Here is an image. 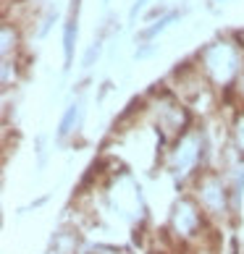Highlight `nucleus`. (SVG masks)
<instances>
[{
	"mask_svg": "<svg viewBox=\"0 0 244 254\" xmlns=\"http://www.w3.org/2000/svg\"><path fill=\"white\" fill-rule=\"evenodd\" d=\"M205 149H208V134H205V128L202 126H192L186 134H181L171 144L168 165H171V171L176 176H189L192 168H197L200 160L205 157Z\"/></svg>",
	"mask_w": 244,
	"mask_h": 254,
	"instance_id": "3",
	"label": "nucleus"
},
{
	"mask_svg": "<svg viewBox=\"0 0 244 254\" xmlns=\"http://www.w3.org/2000/svg\"><path fill=\"white\" fill-rule=\"evenodd\" d=\"M194 63L215 92H234L244 65V42L239 34L215 37L213 42L202 45Z\"/></svg>",
	"mask_w": 244,
	"mask_h": 254,
	"instance_id": "1",
	"label": "nucleus"
},
{
	"mask_svg": "<svg viewBox=\"0 0 244 254\" xmlns=\"http://www.w3.org/2000/svg\"><path fill=\"white\" fill-rule=\"evenodd\" d=\"M234 95H237V100L242 102V108H244V65H242V73H239L237 87H234Z\"/></svg>",
	"mask_w": 244,
	"mask_h": 254,
	"instance_id": "12",
	"label": "nucleus"
},
{
	"mask_svg": "<svg viewBox=\"0 0 244 254\" xmlns=\"http://www.w3.org/2000/svg\"><path fill=\"white\" fill-rule=\"evenodd\" d=\"M100 53H102V45H100V42H92L89 48H87V53H84V58H81L84 68H92V65H95V61L100 58Z\"/></svg>",
	"mask_w": 244,
	"mask_h": 254,
	"instance_id": "11",
	"label": "nucleus"
},
{
	"mask_svg": "<svg viewBox=\"0 0 244 254\" xmlns=\"http://www.w3.org/2000/svg\"><path fill=\"white\" fill-rule=\"evenodd\" d=\"M81 118H84V105H81V100H77V102H71V105L66 108V113L61 116V124H58V139H69L74 131H79Z\"/></svg>",
	"mask_w": 244,
	"mask_h": 254,
	"instance_id": "7",
	"label": "nucleus"
},
{
	"mask_svg": "<svg viewBox=\"0 0 244 254\" xmlns=\"http://www.w3.org/2000/svg\"><path fill=\"white\" fill-rule=\"evenodd\" d=\"M176 18H179V13H176V11H168L165 16L155 18V21L150 24V26H145V29L137 34V40H139V42H150V40H155V37L161 34L163 29H168V26H171V24L176 21Z\"/></svg>",
	"mask_w": 244,
	"mask_h": 254,
	"instance_id": "8",
	"label": "nucleus"
},
{
	"mask_svg": "<svg viewBox=\"0 0 244 254\" xmlns=\"http://www.w3.org/2000/svg\"><path fill=\"white\" fill-rule=\"evenodd\" d=\"M218 3H226V0H218Z\"/></svg>",
	"mask_w": 244,
	"mask_h": 254,
	"instance_id": "14",
	"label": "nucleus"
},
{
	"mask_svg": "<svg viewBox=\"0 0 244 254\" xmlns=\"http://www.w3.org/2000/svg\"><path fill=\"white\" fill-rule=\"evenodd\" d=\"M77 40H79V0H71V11L63 21V68L69 71L77 53Z\"/></svg>",
	"mask_w": 244,
	"mask_h": 254,
	"instance_id": "5",
	"label": "nucleus"
},
{
	"mask_svg": "<svg viewBox=\"0 0 244 254\" xmlns=\"http://www.w3.org/2000/svg\"><path fill=\"white\" fill-rule=\"evenodd\" d=\"M229 136H231V144L239 155H244V108H239L234 113L231 124H229Z\"/></svg>",
	"mask_w": 244,
	"mask_h": 254,
	"instance_id": "9",
	"label": "nucleus"
},
{
	"mask_svg": "<svg viewBox=\"0 0 244 254\" xmlns=\"http://www.w3.org/2000/svg\"><path fill=\"white\" fill-rule=\"evenodd\" d=\"M18 58H8V61H0V84H3V92H8L18 81Z\"/></svg>",
	"mask_w": 244,
	"mask_h": 254,
	"instance_id": "10",
	"label": "nucleus"
},
{
	"mask_svg": "<svg viewBox=\"0 0 244 254\" xmlns=\"http://www.w3.org/2000/svg\"><path fill=\"white\" fill-rule=\"evenodd\" d=\"M142 113L153 124V128H158V134L168 142H176L181 134H186L194 126L192 108L181 97H176L171 89L153 92L147 100H142Z\"/></svg>",
	"mask_w": 244,
	"mask_h": 254,
	"instance_id": "2",
	"label": "nucleus"
},
{
	"mask_svg": "<svg viewBox=\"0 0 244 254\" xmlns=\"http://www.w3.org/2000/svg\"><path fill=\"white\" fill-rule=\"evenodd\" d=\"M147 3H150V0H137V3L131 5V13H129V16H131V18H137L139 11H145V8H147Z\"/></svg>",
	"mask_w": 244,
	"mask_h": 254,
	"instance_id": "13",
	"label": "nucleus"
},
{
	"mask_svg": "<svg viewBox=\"0 0 244 254\" xmlns=\"http://www.w3.org/2000/svg\"><path fill=\"white\" fill-rule=\"evenodd\" d=\"M102 3H110V0H102Z\"/></svg>",
	"mask_w": 244,
	"mask_h": 254,
	"instance_id": "15",
	"label": "nucleus"
},
{
	"mask_svg": "<svg viewBox=\"0 0 244 254\" xmlns=\"http://www.w3.org/2000/svg\"><path fill=\"white\" fill-rule=\"evenodd\" d=\"M18 50H21V26L5 16L0 24V55H3V61L18 58Z\"/></svg>",
	"mask_w": 244,
	"mask_h": 254,
	"instance_id": "6",
	"label": "nucleus"
},
{
	"mask_svg": "<svg viewBox=\"0 0 244 254\" xmlns=\"http://www.w3.org/2000/svg\"><path fill=\"white\" fill-rule=\"evenodd\" d=\"M197 202L210 215H218L226 210V184H223L218 173L208 171L197 176Z\"/></svg>",
	"mask_w": 244,
	"mask_h": 254,
	"instance_id": "4",
	"label": "nucleus"
}]
</instances>
